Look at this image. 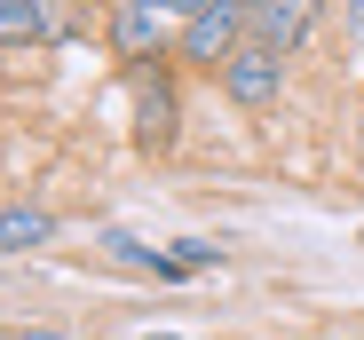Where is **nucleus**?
<instances>
[{"label":"nucleus","instance_id":"obj_5","mask_svg":"<svg viewBox=\"0 0 364 340\" xmlns=\"http://www.w3.org/2000/svg\"><path fill=\"white\" fill-rule=\"evenodd\" d=\"M174 79L166 72H135V143L143 150H166L174 143Z\"/></svg>","mask_w":364,"mask_h":340},{"label":"nucleus","instance_id":"obj_11","mask_svg":"<svg viewBox=\"0 0 364 340\" xmlns=\"http://www.w3.org/2000/svg\"><path fill=\"white\" fill-rule=\"evenodd\" d=\"M16 340H64V332H16Z\"/></svg>","mask_w":364,"mask_h":340},{"label":"nucleus","instance_id":"obj_10","mask_svg":"<svg viewBox=\"0 0 364 340\" xmlns=\"http://www.w3.org/2000/svg\"><path fill=\"white\" fill-rule=\"evenodd\" d=\"M348 32H356V40H364V0H348Z\"/></svg>","mask_w":364,"mask_h":340},{"label":"nucleus","instance_id":"obj_3","mask_svg":"<svg viewBox=\"0 0 364 340\" xmlns=\"http://www.w3.org/2000/svg\"><path fill=\"white\" fill-rule=\"evenodd\" d=\"M222 87H230V103H246V111H269L277 95H285V55H269V48H237L230 64H222Z\"/></svg>","mask_w":364,"mask_h":340},{"label":"nucleus","instance_id":"obj_12","mask_svg":"<svg viewBox=\"0 0 364 340\" xmlns=\"http://www.w3.org/2000/svg\"><path fill=\"white\" fill-rule=\"evenodd\" d=\"M143 340H174V332H143Z\"/></svg>","mask_w":364,"mask_h":340},{"label":"nucleus","instance_id":"obj_2","mask_svg":"<svg viewBox=\"0 0 364 340\" xmlns=\"http://www.w3.org/2000/svg\"><path fill=\"white\" fill-rule=\"evenodd\" d=\"M166 40H182V16L151 9V0H119V9H111V48L127 55L135 72H143V55H159Z\"/></svg>","mask_w":364,"mask_h":340},{"label":"nucleus","instance_id":"obj_8","mask_svg":"<svg viewBox=\"0 0 364 340\" xmlns=\"http://www.w3.org/2000/svg\"><path fill=\"white\" fill-rule=\"evenodd\" d=\"M174 261H182V277H191V269H214V261H222V246H206V238H182V246H174Z\"/></svg>","mask_w":364,"mask_h":340},{"label":"nucleus","instance_id":"obj_6","mask_svg":"<svg viewBox=\"0 0 364 340\" xmlns=\"http://www.w3.org/2000/svg\"><path fill=\"white\" fill-rule=\"evenodd\" d=\"M55 238V221L40 206H16V214H0V253H24V246H48Z\"/></svg>","mask_w":364,"mask_h":340},{"label":"nucleus","instance_id":"obj_13","mask_svg":"<svg viewBox=\"0 0 364 340\" xmlns=\"http://www.w3.org/2000/svg\"><path fill=\"white\" fill-rule=\"evenodd\" d=\"M64 9H87V0H64Z\"/></svg>","mask_w":364,"mask_h":340},{"label":"nucleus","instance_id":"obj_1","mask_svg":"<svg viewBox=\"0 0 364 340\" xmlns=\"http://www.w3.org/2000/svg\"><path fill=\"white\" fill-rule=\"evenodd\" d=\"M237 32H246V0H206V9L182 24V40H174V48L191 55V64H230V55L246 48Z\"/></svg>","mask_w":364,"mask_h":340},{"label":"nucleus","instance_id":"obj_7","mask_svg":"<svg viewBox=\"0 0 364 340\" xmlns=\"http://www.w3.org/2000/svg\"><path fill=\"white\" fill-rule=\"evenodd\" d=\"M0 40H55L40 0H0Z\"/></svg>","mask_w":364,"mask_h":340},{"label":"nucleus","instance_id":"obj_9","mask_svg":"<svg viewBox=\"0 0 364 340\" xmlns=\"http://www.w3.org/2000/svg\"><path fill=\"white\" fill-rule=\"evenodd\" d=\"M151 9H166V16H182V24H191V16L206 9V0H151Z\"/></svg>","mask_w":364,"mask_h":340},{"label":"nucleus","instance_id":"obj_4","mask_svg":"<svg viewBox=\"0 0 364 340\" xmlns=\"http://www.w3.org/2000/svg\"><path fill=\"white\" fill-rule=\"evenodd\" d=\"M246 32H254V48L293 55L301 40L317 32V0H246Z\"/></svg>","mask_w":364,"mask_h":340}]
</instances>
